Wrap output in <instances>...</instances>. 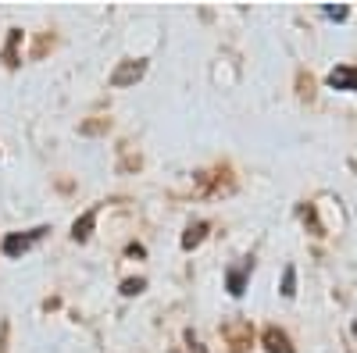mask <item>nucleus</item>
<instances>
[{
	"instance_id": "f257e3e1",
	"label": "nucleus",
	"mask_w": 357,
	"mask_h": 353,
	"mask_svg": "<svg viewBox=\"0 0 357 353\" xmlns=\"http://www.w3.org/2000/svg\"><path fill=\"white\" fill-rule=\"evenodd\" d=\"M146 75V57H126L118 61V68L111 72V86L114 90H126V86H136Z\"/></svg>"
},
{
	"instance_id": "f03ea898",
	"label": "nucleus",
	"mask_w": 357,
	"mask_h": 353,
	"mask_svg": "<svg viewBox=\"0 0 357 353\" xmlns=\"http://www.w3.org/2000/svg\"><path fill=\"white\" fill-rule=\"evenodd\" d=\"M222 336L229 343V353H247V346L254 343L250 321H229V325H222Z\"/></svg>"
},
{
	"instance_id": "7ed1b4c3",
	"label": "nucleus",
	"mask_w": 357,
	"mask_h": 353,
	"mask_svg": "<svg viewBox=\"0 0 357 353\" xmlns=\"http://www.w3.org/2000/svg\"><path fill=\"white\" fill-rule=\"evenodd\" d=\"M43 232H47V228H33V232H25V235L11 232L8 240H4V253H8V257H18V253H25V250L33 246V243H40V240H43Z\"/></svg>"
},
{
	"instance_id": "20e7f679",
	"label": "nucleus",
	"mask_w": 357,
	"mask_h": 353,
	"mask_svg": "<svg viewBox=\"0 0 357 353\" xmlns=\"http://www.w3.org/2000/svg\"><path fill=\"white\" fill-rule=\"evenodd\" d=\"M261 343H264L268 353H296L293 343H289V336H286L279 325H268V329L261 332Z\"/></svg>"
},
{
	"instance_id": "39448f33",
	"label": "nucleus",
	"mask_w": 357,
	"mask_h": 353,
	"mask_svg": "<svg viewBox=\"0 0 357 353\" xmlns=\"http://www.w3.org/2000/svg\"><path fill=\"white\" fill-rule=\"evenodd\" d=\"M329 86H333V90L357 93V68H354V65H336V68L329 72Z\"/></svg>"
},
{
	"instance_id": "423d86ee",
	"label": "nucleus",
	"mask_w": 357,
	"mask_h": 353,
	"mask_svg": "<svg viewBox=\"0 0 357 353\" xmlns=\"http://www.w3.org/2000/svg\"><path fill=\"white\" fill-rule=\"evenodd\" d=\"M222 171H225V168H215V171H200V175H197V186H200L204 193H218V189H229V186H232V179H229V175H225V179H218Z\"/></svg>"
},
{
	"instance_id": "0eeeda50",
	"label": "nucleus",
	"mask_w": 357,
	"mask_h": 353,
	"mask_svg": "<svg viewBox=\"0 0 357 353\" xmlns=\"http://www.w3.org/2000/svg\"><path fill=\"white\" fill-rule=\"evenodd\" d=\"M247 275H250V260L240 264V268H229L225 272V282H229V292L232 297H243V289H247Z\"/></svg>"
},
{
	"instance_id": "6e6552de",
	"label": "nucleus",
	"mask_w": 357,
	"mask_h": 353,
	"mask_svg": "<svg viewBox=\"0 0 357 353\" xmlns=\"http://www.w3.org/2000/svg\"><path fill=\"white\" fill-rule=\"evenodd\" d=\"M97 214H100V207H89L82 218H75V225H72V240H89V232H93V221H97Z\"/></svg>"
},
{
	"instance_id": "1a4fd4ad",
	"label": "nucleus",
	"mask_w": 357,
	"mask_h": 353,
	"mask_svg": "<svg viewBox=\"0 0 357 353\" xmlns=\"http://www.w3.org/2000/svg\"><path fill=\"white\" fill-rule=\"evenodd\" d=\"M207 228H211L207 221H193V225L183 232V250H193V246H200V243H204V235H207Z\"/></svg>"
},
{
	"instance_id": "9d476101",
	"label": "nucleus",
	"mask_w": 357,
	"mask_h": 353,
	"mask_svg": "<svg viewBox=\"0 0 357 353\" xmlns=\"http://www.w3.org/2000/svg\"><path fill=\"white\" fill-rule=\"evenodd\" d=\"M282 297L286 300L296 297V268H293V264H286V272H282Z\"/></svg>"
},
{
	"instance_id": "9b49d317",
	"label": "nucleus",
	"mask_w": 357,
	"mask_h": 353,
	"mask_svg": "<svg viewBox=\"0 0 357 353\" xmlns=\"http://www.w3.org/2000/svg\"><path fill=\"white\" fill-rule=\"evenodd\" d=\"M18 40H22V33H18V29H11L8 47H4V61H8V65H18Z\"/></svg>"
},
{
	"instance_id": "f8f14e48",
	"label": "nucleus",
	"mask_w": 357,
	"mask_h": 353,
	"mask_svg": "<svg viewBox=\"0 0 357 353\" xmlns=\"http://www.w3.org/2000/svg\"><path fill=\"white\" fill-rule=\"evenodd\" d=\"M301 218L311 225L314 235H325V228H321V221H318V214H314V203H304V207H301Z\"/></svg>"
},
{
	"instance_id": "ddd939ff",
	"label": "nucleus",
	"mask_w": 357,
	"mask_h": 353,
	"mask_svg": "<svg viewBox=\"0 0 357 353\" xmlns=\"http://www.w3.org/2000/svg\"><path fill=\"white\" fill-rule=\"evenodd\" d=\"M321 11H325V18H336V22H347V15H350L347 4H325Z\"/></svg>"
},
{
	"instance_id": "4468645a",
	"label": "nucleus",
	"mask_w": 357,
	"mask_h": 353,
	"mask_svg": "<svg viewBox=\"0 0 357 353\" xmlns=\"http://www.w3.org/2000/svg\"><path fill=\"white\" fill-rule=\"evenodd\" d=\"M143 285H146L143 279H126V282H122V292H126V297H136V292H139Z\"/></svg>"
},
{
	"instance_id": "2eb2a0df",
	"label": "nucleus",
	"mask_w": 357,
	"mask_h": 353,
	"mask_svg": "<svg viewBox=\"0 0 357 353\" xmlns=\"http://www.w3.org/2000/svg\"><path fill=\"white\" fill-rule=\"evenodd\" d=\"M186 343H190V353H207V346H204L193 332H186Z\"/></svg>"
},
{
	"instance_id": "dca6fc26",
	"label": "nucleus",
	"mask_w": 357,
	"mask_h": 353,
	"mask_svg": "<svg viewBox=\"0 0 357 353\" xmlns=\"http://www.w3.org/2000/svg\"><path fill=\"white\" fill-rule=\"evenodd\" d=\"M301 97H307V100L314 97V82H311V75H307V79L301 75Z\"/></svg>"
},
{
	"instance_id": "f3484780",
	"label": "nucleus",
	"mask_w": 357,
	"mask_h": 353,
	"mask_svg": "<svg viewBox=\"0 0 357 353\" xmlns=\"http://www.w3.org/2000/svg\"><path fill=\"white\" fill-rule=\"evenodd\" d=\"M354 336H357V321H354Z\"/></svg>"
}]
</instances>
